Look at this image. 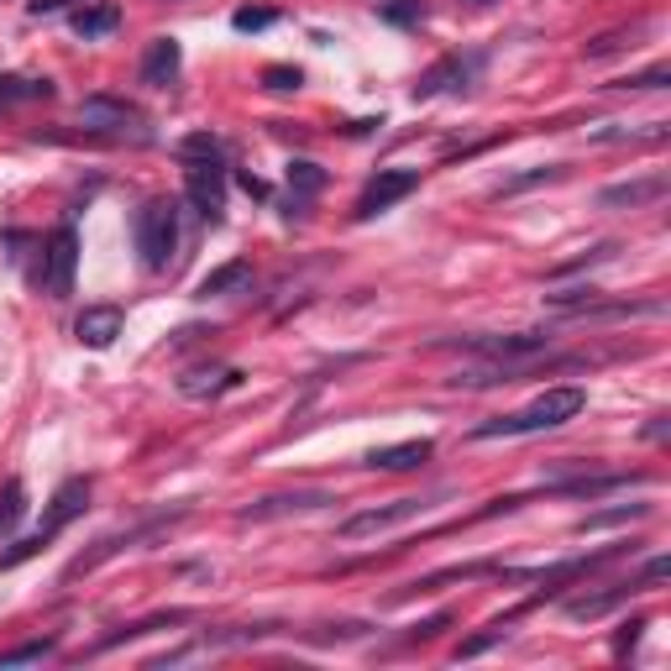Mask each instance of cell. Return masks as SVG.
<instances>
[{"mask_svg": "<svg viewBox=\"0 0 671 671\" xmlns=\"http://www.w3.org/2000/svg\"><path fill=\"white\" fill-rule=\"evenodd\" d=\"M667 84H671L667 64H656V69H646V73H629V79H619V90H667Z\"/></svg>", "mask_w": 671, "mask_h": 671, "instance_id": "obj_31", "label": "cell"}, {"mask_svg": "<svg viewBox=\"0 0 671 671\" xmlns=\"http://www.w3.org/2000/svg\"><path fill=\"white\" fill-rule=\"evenodd\" d=\"M121 326H126V315H121L116 305H90V310L73 320V336H79L90 352H105V346H116Z\"/></svg>", "mask_w": 671, "mask_h": 671, "instance_id": "obj_14", "label": "cell"}, {"mask_svg": "<svg viewBox=\"0 0 671 671\" xmlns=\"http://www.w3.org/2000/svg\"><path fill=\"white\" fill-rule=\"evenodd\" d=\"M116 26H121V5H111V0H95V5H79L73 11V37H84V43L111 37Z\"/></svg>", "mask_w": 671, "mask_h": 671, "instance_id": "obj_18", "label": "cell"}, {"mask_svg": "<svg viewBox=\"0 0 671 671\" xmlns=\"http://www.w3.org/2000/svg\"><path fill=\"white\" fill-rule=\"evenodd\" d=\"M90 509V478H69L58 493H53L48 503V514H43V525L26 535L22 546H11V551H0V572H11L16 561H26V556H37V551H48L53 541H58V530H69L79 514Z\"/></svg>", "mask_w": 671, "mask_h": 671, "instance_id": "obj_2", "label": "cell"}, {"mask_svg": "<svg viewBox=\"0 0 671 671\" xmlns=\"http://www.w3.org/2000/svg\"><path fill=\"white\" fill-rule=\"evenodd\" d=\"M241 190H247V194H268V184H263V179H252V173H241Z\"/></svg>", "mask_w": 671, "mask_h": 671, "instance_id": "obj_36", "label": "cell"}, {"mask_svg": "<svg viewBox=\"0 0 671 671\" xmlns=\"http://www.w3.org/2000/svg\"><path fill=\"white\" fill-rule=\"evenodd\" d=\"M425 503L431 499H394V503H378V509H357V514H346V520L336 525V535H341V541H367V535H378V530H394V525H405V520H414Z\"/></svg>", "mask_w": 671, "mask_h": 671, "instance_id": "obj_8", "label": "cell"}, {"mask_svg": "<svg viewBox=\"0 0 671 671\" xmlns=\"http://www.w3.org/2000/svg\"><path fill=\"white\" fill-rule=\"evenodd\" d=\"M640 32H646V22L624 26V32H603V37H593V43H588V58H609V53H619L624 43L635 48V37H640Z\"/></svg>", "mask_w": 671, "mask_h": 671, "instance_id": "obj_26", "label": "cell"}, {"mask_svg": "<svg viewBox=\"0 0 671 671\" xmlns=\"http://www.w3.org/2000/svg\"><path fill=\"white\" fill-rule=\"evenodd\" d=\"M503 635H509V619H493L482 635H473V640H462V646H456V661H462V656H482V650H493Z\"/></svg>", "mask_w": 671, "mask_h": 671, "instance_id": "obj_28", "label": "cell"}, {"mask_svg": "<svg viewBox=\"0 0 671 671\" xmlns=\"http://www.w3.org/2000/svg\"><path fill=\"white\" fill-rule=\"evenodd\" d=\"M284 179H288V194H294V205H299V200H310V194H320V190H326V168H320V163H310V158H294Z\"/></svg>", "mask_w": 671, "mask_h": 671, "instance_id": "obj_21", "label": "cell"}, {"mask_svg": "<svg viewBox=\"0 0 671 671\" xmlns=\"http://www.w3.org/2000/svg\"><path fill=\"white\" fill-rule=\"evenodd\" d=\"M478 73V58H462V53H446L441 64L420 73V84H414V100H435L446 95V90H467V79Z\"/></svg>", "mask_w": 671, "mask_h": 671, "instance_id": "obj_11", "label": "cell"}, {"mask_svg": "<svg viewBox=\"0 0 671 671\" xmlns=\"http://www.w3.org/2000/svg\"><path fill=\"white\" fill-rule=\"evenodd\" d=\"M247 284H252V263H241V258H237V263L205 273L194 294H200V299H220V294H237V288H247Z\"/></svg>", "mask_w": 671, "mask_h": 671, "instance_id": "obj_20", "label": "cell"}, {"mask_svg": "<svg viewBox=\"0 0 671 671\" xmlns=\"http://www.w3.org/2000/svg\"><path fill=\"white\" fill-rule=\"evenodd\" d=\"M58 5H69V0H32V16H48V11H58Z\"/></svg>", "mask_w": 671, "mask_h": 671, "instance_id": "obj_35", "label": "cell"}, {"mask_svg": "<svg viewBox=\"0 0 671 671\" xmlns=\"http://www.w3.org/2000/svg\"><path fill=\"white\" fill-rule=\"evenodd\" d=\"M473 357H488L493 367H520L530 362L535 352H546L551 346V331H514V336H467L462 341Z\"/></svg>", "mask_w": 671, "mask_h": 671, "instance_id": "obj_6", "label": "cell"}, {"mask_svg": "<svg viewBox=\"0 0 671 671\" xmlns=\"http://www.w3.org/2000/svg\"><path fill=\"white\" fill-rule=\"evenodd\" d=\"M273 22H278V11H268V5H241L237 16H231L237 32H268Z\"/></svg>", "mask_w": 671, "mask_h": 671, "instance_id": "obj_30", "label": "cell"}, {"mask_svg": "<svg viewBox=\"0 0 671 671\" xmlns=\"http://www.w3.org/2000/svg\"><path fill=\"white\" fill-rule=\"evenodd\" d=\"M467 5H493V0H467Z\"/></svg>", "mask_w": 671, "mask_h": 671, "instance_id": "obj_37", "label": "cell"}, {"mask_svg": "<svg viewBox=\"0 0 671 671\" xmlns=\"http://www.w3.org/2000/svg\"><path fill=\"white\" fill-rule=\"evenodd\" d=\"M588 409V394L572 384H561V388H546L541 399H530L525 409H514V414H493V420H482L478 441H499V435H541V431H561L567 420H577Z\"/></svg>", "mask_w": 671, "mask_h": 671, "instance_id": "obj_1", "label": "cell"}, {"mask_svg": "<svg viewBox=\"0 0 671 671\" xmlns=\"http://www.w3.org/2000/svg\"><path fill=\"white\" fill-rule=\"evenodd\" d=\"M179 69H184V48H179V37H152L137 73H143L147 90H168V84L179 79Z\"/></svg>", "mask_w": 671, "mask_h": 671, "instance_id": "obj_12", "label": "cell"}, {"mask_svg": "<svg viewBox=\"0 0 671 671\" xmlns=\"http://www.w3.org/2000/svg\"><path fill=\"white\" fill-rule=\"evenodd\" d=\"M431 456H435V441L414 435V441H399V446H373L362 456V467H373V473H409V467H425Z\"/></svg>", "mask_w": 671, "mask_h": 671, "instance_id": "obj_13", "label": "cell"}, {"mask_svg": "<svg viewBox=\"0 0 671 671\" xmlns=\"http://www.w3.org/2000/svg\"><path fill=\"white\" fill-rule=\"evenodd\" d=\"M378 16L394 26H420L425 22V5L420 0H378Z\"/></svg>", "mask_w": 671, "mask_h": 671, "instance_id": "obj_25", "label": "cell"}, {"mask_svg": "<svg viewBox=\"0 0 671 671\" xmlns=\"http://www.w3.org/2000/svg\"><path fill=\"white\" fill-rule=\"evenodd\" d=\"M194 619V609H168V614H147V619H137V624H121L116 635H105L95 650H116V646H126V640H143V635H152V629H173V624H190Z\"/></svg>", "mask_w": 671, "mask_h": 671, "instance_id": "obj_17", "label": "cell"}, {"mask_svg": "<svg viewBox=\"0 0 671 671\" xmlns=\"http://www.w3.org/2000/svg\"><path fill=\"white\" fill-rule=\"evenodd\" d=\"M179 152H184V158H220V143L211 137V132H194V137L179 143Z\"/></svg>", "mask_w": 671, "mask_h": 671, "instance_id": "obj_32", "label": "cell"}, {"mask_svg": "<svg viewBox=\"0 0 671 671\" xmlns=\"http://www.w3.org/2000/svg\"><path fill=\"white\" fill-rule=\"evenodd\" d=\"M22 514H26V488L11 478L5 488H0V541H5L11 530L22 525Z\"/></svg>", "mask_w": 671, "mask_h": 671, "instance_id": "obj_23", "label": "cell"}, {"mask_svg": "<svg viewBox=\"0 0 671 671\" xmlns=\"http://www.w3.org/2000/svg\"><path fill=\"white\" fill-rule=\"evenodd\" d=\"M667 572H671L667 556H650L646 572H640V588H646V593H650V588H661V582H667Z\"/></svg>", "mask_w": 671, "mask_h": 671, "instance_id": "obj_34", "label": "cell"}, {"mask_svg": "<svg viewBox=\"0 0 671 671\" xmlns=\"http://www.w3.org/2000/svg\"><path fill=\"white\" fill-rule=\"evenodd\" d=\"M640 635H646V619H629V624H624V629H619V635H614V656H619V661H624L629 650L640 646Z\"/></svg>", "mask_w": 671, "mask_h": 671, "instance_id": "obj_33", "label": "cell"}, {"mask_svg": "<svg viewBox=\"0 0 671 671\" xmlns=\"http://www.w3.org/2000/svg\"><path fill=\"white\" fill-rule=\"evenodd\" d=\"M184 190H190V205L205 220H220L226 211V163L220 158H184Z\"/></svg>", "mask_w": 671, "mask_h": 671, "instance_id": "obj_7", "label": "cell"}, {"mask_svg": "<svg viewBox=\"0 0 671 671\" xmlns=\"http://www.w3.org/2000/svg\"><path fill=\"white\" fill-rule=\"evenodd\" d=\"M16 100H53L48 79H0V105H16Z\"/></svg>", "mask_w": 671, "mask_h": 671, "instance_id": "obj_24", "label": "cell"}, {"mask_svg": "<svg viewBox=\"0 0 671 671\" xmlns=\"http://www.w3.org/2000/svg\"><path fill=\"white\" fill-rule=\"evenodd\" d=\"M137 252H143V268H168V258H173V247H179V200H168V194H158V200H147L143 211H137Z\"/></svg>", "mask_w": 671, "mask_h": 671, "instance_id": "obj_3", "label": "cell"}, {"mask_svg": "<svg viewBox=\"0 0 671 671\" xmlns=\"http://www.w3.org/2000/svg\"><path fill=\"white\" fill-rule=\"evenodd\" d=\"M414 190H420V168H378V173L367 179V190L357 194L352 216H357V220L384 216V211H394V205H399V200H409Z\"/></svg>", "mask_w": 671, "mask_h": 671, "instance_id": "obj_5", "label": "cell"}, {"mask_svg": "<svg viewBox=\"0 0 671 671\" xmlns=\"http://www.w3.org/2000/svg\"><path fill=\"white\" fill-rule=\"evenodd\" d=\"M640 514H646V503H619V509H599V514H588V520H577V530L624 525V520H640Z\"/></svg>", "mask_w": 671, "mask_h": 671, "instance_id": "obj_27", "label": "cell"}, {"mask_svg": "<svg viewBox=\"0 0 671 671\" xmlns=\"http://www.w3.org/2000/svg\"><path fill=\"white\" fill-rule=\"evenodd\" d=\"M79 121H84L90 132H132L143 116H137L126 100H116V95H90L84 105H79Z\"/></svg>", "mask_w": 671, "mask_h": 671, "instance_id": "obj_15", "label": "cell"}, {"mask_svg": "<svg viewBox=\"0 0 671 671\" xmlns=\"http://www.w3.org/2000/svg\"><path fill=\"white\" fill-rule=\"evenodd\" d=\"M305 84V73L288 69V64H273V69H263V90H273V95H294Z\"/></svg>", "mask_w": 671, "mask_h": 671, "instance_id": "obj_29", "label": "cell"}, {"mask_svg": "<svg viewBox=\"0 0 671 671\" xmlns=\"http://www.w3.org/2000/svg\"><path fill=\"white\" fill-rule=\"evenodd\" d=\"M635 593H646L640 582H619V588H609V593H599V599H572L567 603V619H599V614H609V609H619V603H629Z\"/></svg>", "mask_w": 671, "mask_h": 671, "instance_id": "obj_19", "label": "cell"}, {"mask_svg": "<svg viewBox=\"0 0 671 671\" xmlns=\"http://www.w3.org/2000/svg\"><path fill=\"white\" fill-rule=\"evenodd\" d=\"M237 384H241L237 367H190L179 378V394L184 399H216V394H226V388H237Z\"/></svg>", "mask_w": 671, "mask_h": 671, "instance_id": "obj_16", "label": "cell"}, {"mask_svg": "<svg viewBox=\"0 0 671 671\" xmlns=\"http://www.w3.org/2000/svg\"><path fill=\"white\" fill-rule=\"evenodd\" d=\"M53 650H58V635H43V640L11 646V650H0V671H11V667H37V661H48Z\"/></svg>", "mask_w": 671, "mask_h": 671, "instance_id": "obj_22", "label": "cell"}, {"mask_svg": "<svg viewBox=\"0 0 671 671\" xmlns=\"http://www.w3.org/2000/svg\"><path fill=\"white\" fill-rule=\"evenodd\" d=\"M336 493L326 488H294V493H268V499L247 503L241 509V520L247 525H263V520H284V514H315V509H331Z\"/></svg>", "mask_w": 671, "mask_h": 671, "instance_id": "obj_9", "label": "cell"}, {"mask_svg": "<svg viewBox=\"0 0 671 671\" xmlns=\"http://www.w3.org/2000/svg\"><path fill=\"white\" fill-rule=\"evenodd\" d=\"M73 273H79V231L73 226H58L43 247V268H37V284L48 299H64L73 294Z\"/></svg>", "mask_w": 671, "mask_h": 671, "instance_id": "obj_4", "label": "cell"}, {"mask_svg": "<svg viewBox=\"0 0 671 671\" xmlns=\"http://www.w3.org/2000/svg\"><path fill=\"white\" fill-rule=\"evenodd\" d=\"M667 194H671L667 173H646V179H624V184L599 190V211H640V205H656Z\"/></svg>", "mask_w": 671, "mask_h": 671, "instance_id": "obj_10", "label": "cell"}]
</instances>
